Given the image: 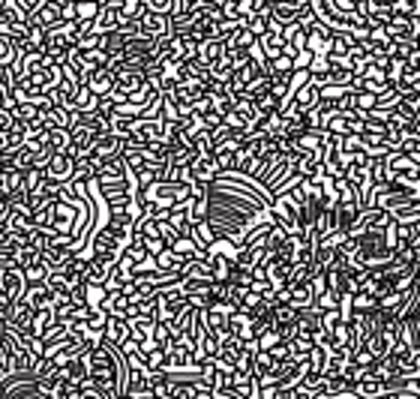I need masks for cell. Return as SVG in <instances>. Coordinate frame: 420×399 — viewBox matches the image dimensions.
Returning a JSON list of instances; mask_svg holds the SVG:
<instances>
[{
	"mask_svg": "<svg viewBox=\"0 0 420 399\" xmlns=\"http://www.w3.org/2000/svg\"><path fill=\"white\" fill-rule=\"evenodd\" d=\"M0 292H6L9 297H15V301H21L24 292H27V279H24V270L15 265V261H9V265L0 267Z\"/></svg>",
	"mask_w": 420,
	"mask_h": 399,
	"instance_id": "1",
	"label": "cell"
},
{
	"mask_svg": "<svg viewBox=\"0 0 420 399\" xmlns=\"http://www.w3.org/2000/svg\"><path fill=\"white\" fill-rule=\"evenodd\" d=\"M114 81H117V72H114V66L112 63H105V66H96V69H90L87 76H85V85L94 90V94L103 99V96H108L114 90Z\"/></svg>",
	"mask_w": 420,
	"mask_h": 399,
	"instance_id": "2",
	"label": "cell"
},
{
	"mask_svg": "<svg viewBox=\"0 0 420 399\" xmlns=\"http://www.w3.org/2000/svg\"><path fill=\"white\" fill-rule=\"evenodd\" d=\"M139 27H141L144 36H150V39H166V36H171V18L157 12V9H148V12L141 15Z\"/></svg>",
	"mask_w": 420,
	"mask_h": 399,
	"instance_id": "3",
	"label": "cell"
},
{
	"mask_svg": "<svg viewBox=\"0 0 420 399\" xmlns=\"http://www.w3.org/2000/svg\"><path fill=\"white\" fill-rule=\"evenodd\" d=\"M45 175L60 180V184H72V177H76V159L69 153H54L49 159V166H45Z\"/></svg>",
	"mask_w": 420,
	"mask_h": 399,
	"instance_id": "4",
	"label": "cell"
},
{
	"mask_svg": "<svg viewBox=\"0 0 420 399\" xmlns=\"http://www.w3.org/2000/svg\"><path fill=\"white\" fill-rule=\"evenodd\" d=\"M216 177H222V171H219L213 153H207V157H198V159L193 162V184H195V186H207V184H213Z\"/></svg>",
	"mask_w": 420,
	"mask_h": 399,
	"instance_id": "5",
	"label": "cell"
},
{
	"mask_svg": "<svg viewBox=\"0 0 420 399\" xmlns=\"http://www.w3.org/2000/svg\"><path fill=\"white\" fill-rule=\"evenodd\" d=\"M33 306L30 303H27L24 301V297H21V301H18L15 303V310H12V315H9V328H12L15 333H18V337H30V328H33Z\"/></svg>",
	"mask_w": 420,
	"mask_h": 399,
	"instance_id": "6",
	"label": "cell"
},
{
	"mask_svg": "<svg viewBox=\"0 0 420 399\" xmlns=\"http://www.w3.org/2000/svg\"><path fill=\"white\" fill-rule=\"evenodd\" d=\"M126 339H130V321L117 319V315H108V324L103 330V342H105V346H112V348H121Z\"/></svg>",
	"mask_w": 420,
	"mask_h": 399,
	"instance_id": "7",
	"label": "cell"
},
{
	"mask_svg": "<svg viewBox=\"0 0 420 399\" xmlns=\"http://www.w3.org/2000/svg\"><path fill=\"white\" fill-rule=\"evenodd\" d=\"M87 375H90V366H87V355H78V357H72L63 364V378H67L69 384H76L85 391V384H87Z\"/></svg>",
	"mask_w": 420,
	"mask_h": 399,
	"instance_id": "8",
	"label": "cell"
},
{
	"mask_svg": "<svg viewBox=\"0 0 420 399\" xmlns=\"http://www.w3.org/2000/svg\"><path fill=\"white\" fill-rule=\"evenodd\" d=\"M0 36L12 42L15 48H27V39H30V27H27V21H6V24H0Z\"/></svg>",
	"mask_w": 420,
	"mask_h": 399,
	"instance_id": "9",
	"label": "cell"
},
{
	"mask_svg": "<svg viewBox=\"0 0 420 399\" xmlns=\"http://www.w3.org/2000/svg\"><path fill=\"white\" fill-rule=\"evenodd\" d=\"M225 54V39H207V42H198V60L207 63L210 69L216 66L219 60H222Z\"/></svg>",
	"mask_w": 420,
	"mask_h": 399,
	"instance_id": "10",
	"label": "cell"
},
{
	"mask_svg": "<svg viewBox=\"0 0 420 399\" xmlns=\"http://www.w3.org/2000/svg\"><path fill=\"white\" fill-rule=\"evenodd\" d=\"M24 301L33 306V310H40V306H51L58 297H54V292L45 283H36V285H27L24 292Z\"/></svg>",
	"mask_w": 420,
	"mask_h": 399,
	"instance_id": "11",
	"label": "cell"
},
{
	"mask_svg": "<svg viewBox=\"0 0 420 399\" xmlns=\"http://www.w3.org/2000/svg\"><path fill=\"white\" fill-rule=\"evenodd\" d=\"M33 12L40 15V24L45 27V30L63 21V3H60V0H45V3L40 9H33Z\"/></svg>",
	"mask_w": 420,
	"mask_h": 399,
	"instance_id": "12",
	"label": "cell"
},
{
	"mask_svg": "<svg viewBox=\"0 0 420 399\" xmlns=\"http://www.w3.org/2000/svg\"><path fill=\"white\" fill-rule=\"evenodd\" d=\"M36 364H40V357H36L27 346H18V351L12 355V364H9V369H12V373H33Z\"/></svg>",
	"mask_w": 420,
	"mask_h": 399,
	"instance_id": "13",
	"label": "cell"
},
{
	"mask_svg": "<svg viewBox=\"0 0 420 399\" xmlns=\"http://www.w3.org/2000/svg\"><path fill=\"white\" fill-rule=\"evenodd\" d=\"M225 42L231 45V48H243V51H250L252 45L259 42V36H255V33L250 30V24H240V27H237V30H234L231 36H228Z\"/></svg>",
	"mask_w": 420,
	"mask_h": 399,
	"instance_id": "14",
	"label": "cell"
},
{
	"mask_svg": "<svg viewBox=\"0 0 420 399\" xmlns=\"http://www.w3.org/2000/svg\"><path fill=\"white\" fill-rule=\"evenodd\" d=\"M49 274H51L49 261H45V258L40 256V258H36L30 267L24 270V279H27V285H36V283H45V279H49Z\"/></svg>",
	"mask_w": 420,
	"mask_h": 399,
	"instance_id": "15",
	"label": "cell"
},
{
	"mask_svg": "<svg viewBox=\"0 0 420 399\" xmlns=\"http://www.w3.org/2000/svg\"><path fill=\"white\" fill-rule=\"evenodd\" d=\"M72 144V130H49V148L54 153H67Z\"/></svg>",
	"mask_w": 420,
	"mask_h": 399,
	"instance_id": "16",
	"label": "cell"
},
{
	"mask_svg": "<svg viewBox=\"0 0 420 399\" xmlns=\"http://www.w3.org/2000/svg\"><path fill=\"white\" fill-rule=\"evenodd\" d=\"M331 69H333V63H331V57H327V54H315L313 63H309V72H313V78H324Z\"/></svg>",
	"mask_w": 420,
	"mask_h": 399,
	"instance_id": "17",
	"label": "cell"
},
{
	"mask_svg": "<svg viewBox=\"0 0 420 399\" xmlns=\"http://www.w3.org/2000/svg\"><path fill=\"white\" fill-rule=\"evenodd\" d=\"M36 258H40V252H36V249H30V247H21V249L15 252V265L21 267V270H27V267H30Z\"/></svg>",
	"mask_w": 420,
	"mask_h": 399,
	"instance_id": "18",
	"label": "cell"
},
{
	"mask_svg": "<svg viewBox=\"0 0 420 399\" xmlns=\"http://www.w3.org/2000/svg\"><path fill=\"white\" fill-rule=\"evenodd\" d=\"M15 168H18V150L9 148L0 153V171H15Z\"/></svg>",
	"mask_w": 420,
	"mask_h": 399,
	"instance_id": "19",
	"label": "cell"
},
{
	"mask_svg": "<svg viewBox=\"0 0 420 399\" xmlns=\"http://www.w3.org/2000/svg\"><path fill=\"white\" fill-rule=\"evenodd\" d=\"M15 297H9L6 292H0V321H9V315H12V310H15Z\"/></svg>",
	"mask_w": 420,
	"mask_h": 399,
	"instance_id": "20",
	"label": "cell"
},
{
	"mask_svg": "<svg viewBox=\"0 0 420 399\" xmlns=\"http://www.w3.org/2000/svg\"><path fill=\"white\" fill-rule=\"evenodd\" d=\"M313 57H315V54L309 51V48L297 51V54H295V69H309V63H313Z\"/></svg>",
	"mask_w": 420,
	"mask_h": 399,
	"instance_id": "21",
	"label": "cell"
},
{
	"mask_svg": "<svg viewBox=\"0 0 420 399\" xmlns=\"http://www.w3.org/2000/svg\"><path fill=\"white\" fill-rule=\"evenodd\" d=\"M394 399H420V396L412 391H399V393H394Z\"/></svg>",
	"mask_w": 420,
	"mask_h": 399,
	"instance_id": "22",
	"label": "cell"
},
{
	"mask_svg": "<svg viewBox=\"0 0 420 399\" xmlns=\"http://www.w3.org/2000/svg\"><path fill=\"white\" fill-rule=\"evenodd\" d=\"M0 117H3V112H0Z\"/></svg>",
	"mask_w": 420,
	"mask_h": 399,
	"instance_id": "23",
	"label": "cell"
}]
</instances>
